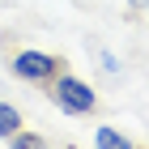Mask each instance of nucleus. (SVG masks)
<instances>
[{"label":"nucleus","instance_id":"7","mask_svg":"<svg viewBox=\"0 0 149 149\" xmlns=\"http://www.w3.org/2000/svg\"><path fill=\"white\" fill-rule=\"evenodd\" d=\"M128 17H141V13H149V0H124Z\"/></svg>","mask_w":149,"mask_h":149},{"label":"nucleus","instance_id":"1","mask_svg":"<svg viewBox=\"0 0 149 149\" xmlns=\"http://www.w3.org/2000/svg\"><path fill=\"white\" fill-rule=\"evenodd\" d=\"M43 90H47V98H51L64 115H98V94H94V85L81 81V77H72L68 68L56 72Z\"/></svg>","mask_w":149,"mask_h":149},{"label":"nucleus","instance_id":"8","mask_svg":"<svg viewBox=\"0 0 149 149\" xmlns=\"http://www.w3.org/2000/svg\"><path fill=\"white\" fill-rule=\"evenodd\" d=\"M0 90H4V85H0Z\"/></svg>","mask_w":149,"mask_h":149},{"label":"nucleus","instance_id":"2","mask_svg":"<svg viewBox=\"0 0 149 149\" xmlns=\"http://www.w3.org/2000/svg\"><path fill=\"white\" fill-rule=\"evenodd\" d=\"M68 68V60L56 56V51H38V47H22V51H9V72L17 81H30V85H47L56 72Z\"/></svg>","mask_w":149,"mask_h":149},{"label":"nucleus","instance_id":"3","mask_svg":"<svg viewBox=\"0 0 149 149\" xmlns=\"http://www.w3.org/2000/svg\"><path fill=\"white\" fill-rule=\"evenodd\" d=\"M94 145L98 149H132V136L115 132V128H98V132H94Z\"/></svg>","mask_w":149,"mask_h":149},{"label":"nucleus","instance_id":"6","mask_svg":"<svg viewBox=\"0 0 149 149\" xmlns=\"http://www.w3.org/2000/svg\"><path fill=\"white\" fill-rule=\"evenodd\" d=\"M98 64H102L107 72H119V60H115L111 51H107V47H98Z\"/></svg>","mask_w":149,"mask_h":149},{"label":"nucleus","instance_id":"4","mask_svg":"<svg viewBox=\"0 0 149 149\" xmlns=\"http://www.w3.org/2000/svg\"><path fill=\"white\" fill-rule=\"evenodd\" d=\"M17 128H22V111L13 102H0V141H9Z\"/></svg>","mask_w":149,"mask_h":149},{"label":"nucleus","instance_id":"5","mask_svg":"<svg viewBox=\"0 0 149 149\" xmlns=\"http://www.w3.org/2000/svg\"><path fill=\"white\" fill-rule=\"evenodd\" d=\"M9 141H13L17 149H43V145H47V136H38V132H26V128H17Z\"/></svg>","mask_w":149,"mask_h":149}]
</instances>
